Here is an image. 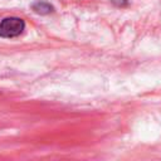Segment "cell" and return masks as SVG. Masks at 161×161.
I'll use <instances>...</instances> for the list:
<instances>
[{
  "instance_id": "1",
  "label": "cell",
  "mask_w": 161,
  "mask_h": 161,
  "mask_svg": "<svg viewBox=\"0 0 161 161\" xmlns=\"http://www.w3.org/2000/svg\"><path fill=\"white\" fill-rule=\"evenodd\" d=\"M25 28V23L20 18H5L0 21V36L4 38H14L23 33Z\"/></svg>"
},
{
  "instance_id": "2",
  "label": "cell",
  "mask_w": 161,
  "mask_h": 161,
  "mask_svg": "<svg viewBox=\"0 0 161 161\" xmlns=\"http://www.w3.org/2000/svg\"><path fill=\"white\" fill-rule=\"evenodd\" d=\"M33 10L38 14H48L53 10V6L45 1H36L33 4Z\"/></svg>"
}]
</instances>
